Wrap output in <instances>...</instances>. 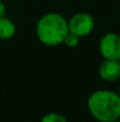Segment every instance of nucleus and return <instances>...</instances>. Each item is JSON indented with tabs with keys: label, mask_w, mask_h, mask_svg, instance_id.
Wrapping results in <instances>:
<instances>
[{
	"label": "nucleus",
	"mask_w": 120,
	"mask_h": 122,
	"mask_svg": "<svg viewBox=\"0 0 120 122\" xmlns=\"http://www.w3.org/2000/svg\"><path fill=\"white\" fill-rule=\"evenodd\" d=\"M80 39H81V38H79L78 36H76V35L68 32L67 36L65 37V39H64V43H62V44H65V45H66L67 47H70V49H73V47H77V46L79 45Z\"/></svg>",
	"instance_id": "obj_8"
},
{
	"label": "nucleus",
	"mask_w": 120,
	"mask_h": 122,
	"mask_svg": "<svg viewBox=\"0 0 120 122\" xmlns=\"http://www.w3.org/2000/svg\"><path fill=\"white\" fill-rule=\"evenodd\" d=\"M17 32V26L14 21L7 17H4L0 19V39L1 41H8L14 37Z\"/></svg>",
	"instance_id": "obj_6"
},
{
	"label": "nucleus",
	"mask_w": 120,
	"mask_h": 122,
	"mask_svg": "<svg viewBox=\"0 0 120 122\" xmlns=\"http://www.w3.org/2000/svg\"><path fill=\"white\" fill-rule=\"evenodd\" d=\"M87 109L98 122H114L120 119V96L108 89L93 91L87 98Z\"/></svg>",
	"instance_id": "obj_1"
},
{
	"label": "nucleus",
	"mask_w": 120,
	"mask_h": 122,
	"mask_svg": "<svg viewBox=\"0 0 120 122\" xmlns=\"http://www.w3.org/2000/svg\"><path fill=\"white\" fill-rule=\"evenodd\" d=\"M119 62H120V61H119Z\"/></svg>",
	"instance_id": "obj_12"
},
{
	"label": "nucleus",
	"mask_w": 120,
	"mask_h": 122,
	"mask_svg": "<svg viewBox=\"0 0 120 122\" xmlns=\"http://www.w3.org/2000/svg\"><path fill=\"white\" fill-rule=\"evenodd\" d=\"M40 122H68V121L62 114H59L57 112H51V113L45 114L41 117Z\"/></svg>",
	"instance_id": "obj_7"
},
{
	"label": "nucleus",
	"mask_w": 120,
	"mask_h": 122,
	"mask_svg": "<svg viewBox=\"0 0 120 122\" xmlns=\"http://www.w3.org/2000/svg\"><path fill=\"white\" fill-rule=\"evenodd\" d=\"M68 32V20L58 12L45 13L36 25L37 38L46 46H58L62 44Z\"/></svg>",
	"instance_id": "obj_2"
},
{
	"label": "nucleus",
	"mask_w": 120,
	"mask_h": 122,
	"mask_svg": "<svg viewBox=\"0 0 120 122\" xmlns=\"http://www.w3.org/2000/svg\"><path fill=\"white\" fill-rule=\"evenodd\" d=\"M118 94H119V96H120V86H119V91H118Z\"/></svg>",
	"instance_id": "obj_10"
},
{
	"label": "nucleus",
	"mask_w": 120,
	"mask_h": 122,
	"mask_svg": "<svg viewBox=\"0 0 120 122\" xmlns=\"http://www.w3.org/2000/svg\"><path fill=\"white\" fill-rule=\"evenodd\" d=\"M4 17H6V6H5V4L0 0V19H2Z\"/></svg>",
	"instance_id": "obj_9"
},
{
	"label": "nucleus",
	"mask_w": 120,
	"mask_h": 122,
	"mask_svg": "<svg viewBox=\"0 0 120 122\" xmlns=\"http://www.w3.org/2000/svg\"><path fill=\"white\" fill-rule=\"evenodd\" d=\"M99 77L102 81L116 82L120 78V62L119 61H110L104 59L98 69Z\"/></svg>",
	"instance_id": "obj_5"
},
{
	"label": "nucleus",
	"mask_w": 120,
	"mask_h": 122,
	"mask_svg": "<svg viewBox=\"0 0 120 122\" xmlns=\"http://www.w3.org/2000/svg\"><path fill=\"white\" fill-rule=\"evenodd\" d=\"M114 122H120V119H119V120H117V121H114Z\"/></svg>",
	"instance_id": "obj_11"
},
{
	"label": "nucleus",
	"mask_w": 120,
	"mask_h": 122,
	"mask_svg": "<svg viewBox=\"0 0 120 122\" xmlns=\"http://www.w3.org/2000/svg\"><path fill=\"white\" fill-rule=\"evenodd\" d=\"M68 20V31L79 38L87 37L92 33L95 26L94 18L87 12H77Z\"/></svg>",
	"instance_id": "obj_3"
},
{
	"label": "nucleus",
	"mask_w": 120,
	"mask_h": 122,
	"mask_svg": "<svg viewBox=\"0 0 120 122\" xmlns=\"http://www.w3.org/2000/svg\"><path fill=\"white\" fill-rule=\"evenodd\" d=\"M99 52L104 59L120 61V35L107 32L99 41Z\"/></svg>",
	"instance_id": "obj_4"
}]
</instances>
